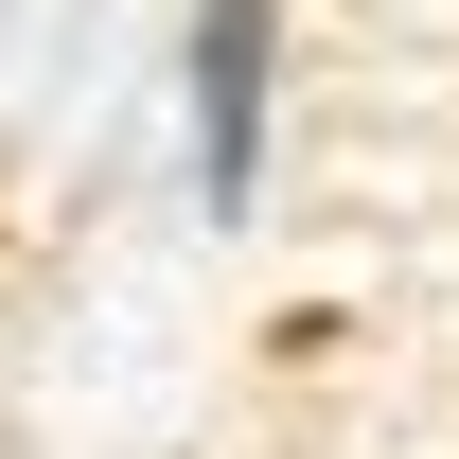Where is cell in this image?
Instances as JSON below:
<instances>
[{
	"mask_svg": "<svg viewBox=\"0 0 459 459\" xmlns=\"http://www.w3.org/2000/svg\"><path fill=\"white\" fill-rule=\"evenodd\" d=\"M265 36H283V0H195V195H212V230H247V195H265Z\"/></svg>",
	"mask_w": 459,
	"mask_h": 459,
	"instance_id": "obj_1",
	"label": "cell"
}]
</instances>
